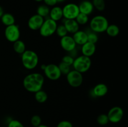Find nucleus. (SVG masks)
I'll return each mask as SVG.
<instances>
[{"label": "nucleus", "instance_id": "obj_1", "mask_svg": "<svg viewBox=\"0 0 128 127\" xmlns=\"http://www.w3.org/2000/svg\"><path fill=\"white\" fill-rule=\"evenodd\" d=\"M44 83V77L41 73H31L27 75L24 78L22 84L28 92L36 93L42 89Z\"/></svg>", "mask_w": 128, "mask_h": 127}, {"label": "nucleus", "instance_id": "obj_2", "mask_svg": "<svg viewBox=\"0 0 128 127\" xmlns=\"http://www.w3.org/2000/svg\"><path fill=\"white\" fill-rule=\"evenodd\" d=\"M21 62L25 68L28 70L34 69L39 63L38 55L32 50H26L21 54Z\"/></svg>", "mask_w": 128, "mask_h": 127}, {"label": "nucleus", "instance_id": "obj_3", "mask_svg": "<svg viewBox=\"0 0 128 127\" xmlns=\"http://www.w3.org/2000/svg\"><path fill=\"white\" fill-rule=\"evenodd\" d=\"M109 25L107 18L102 15H98L91 19L90 26L92 32L95 33H102L105 32Z\"/></svg>", "mask_w": 128, "mask_h": 127}, {"label": "nucleus", "instance_id": "obj_4", "mask_svg": "<svg viewBox=\"0 0 128 127\" xmlns=\"http://www.w3.org/2000/svg\"><path fill=\"white\" fill-rule=\"evenodd\" d=\"M72 65L75 70L81 73H85L91 67V60L90 57L81 55L74 59Z\"/></svg>", "mask_w": 128, "mask_h": 127}, {"label": "nucleus", "instance_id": "obj_5", "mask_svg": "<svg viewBox=\"0 0 128 127\" xmlns=\"http://www.w3.org/2000/svg\"><path fill=\"white\" fill-rule=\"evenodd\" d=\"M57 26L58 24L56 21H53L50 18L46 19L39 29L40 35L44 37L52 36L56 32Z\"/></svg>", "mask_w": 128, "mask_h": 127}, {"label": "nucleus", "instance_id": "obj_6", "mask_svg": "<svg viewBox=\"0 0 128 127\" xmlns=\"http://www.w3.org/2000/svg\"><path fill=\"white\" fill-rule=\"evenodd\" d=\"M66 80L70 86L74 88L80 87L83 82V76L82 73L72 70L66 75Z\"/></svg>", "mask_w": 128, "mask_h": 127}, {"label": "nucleus", "instance_id": "obj_7", "mask_svg": "<svg viewBox=\"0 0 128 127\" xmlns=\"http://www.w3.org/2000/svg\"><path fill=\"white\" fill-rule=\"evenodd\" d=\"M43 71L46 77L51 80L55 81L60 79L62 75L58 65L54 64L46 65V67Z\"/></svg>", "mask_w": 128, "mask_h": 127}, {"label": "nucleus", "instance_id": "obj_8", "mask_svg": "<svg viewBox=\"0 0 128 127\" xmlns=\"http://www.w3.org/2000/svg\"><path fill=\"white\" fill-rule=\"evenodd\" d=\"M63 17L66 19H75L80 13L78 5L74 3H68L62 8Z\"/></svg>", "mask_w": 128, "mask_h": 127}, {"label": "nucleus", "instance_id": "obj_9", "mask_svg": "<svg viewBox=\"0 0 128 127\" xmlns=\"http://www.w3.org/2000/svg\"><path fill=\"white\" fill-rule=\"evenodd\" d=\"M20 30L19 26L16 24L6 26L4 30V36L7 41L13 43L15 41L20 39Z\"/></svg>", "mask_w": 128, "mask_h": 127}, {"label": "nucleus", "instance_id": "obj_10", "mask_svg": "<svg viewBox=\"0 0 128 127\" xmlns=\"http://www.w3.org/2000/svg\"><path fill=\"white\" fill-rule=\"evenodd\" d=\"M109 122L112 123H119L122 119L124 111L122 108L118 106L113 107L109 110L107 114Z\"/></svg>", "mask_w": 128, "mask_h": 127}, {"label": "nucleus", "instance_id": "obj_11", "mask_svg": "<svg viewBox=\"0 0 128 127\" xmlns=\"http://www.w3.org/2000/svg\"><path fill=\"white\" fill-rule=\"evenodd\" d=\"M60 45L62 49L69 52L74 51L76 47V44L72 37L69 35H66L61 37L60 40Z\"/></svg>", "mask_w": 128, "mask_h": 127}, {"label": "nucleus", "instance_id": "obj_12", "mask_svg": "<svg viewBox=\"0 0 128 127\" xmlns=\"http://www.w3.org/2000/svg\"><path fill=\"white\" fill-rule=\"evenodd\" d=\"M44 21V18L36 14L32 15L28 21V26L29 28L32 31H38L40 29L41 25Z\"/></svg>", "mask_w": 128, "mask_h": 127}, {"label": "nucleus", "instance_id": "obj_13", "mask_svg": "<svg viewBox=\"0 0 128 127\" xmlns=\"http://www.w3.org/2000/svg\"><path fill=\"white\" fill-rule=\"evenodd\" d=\"M96 47L95 44L91 43V42H86L81 46V53L82 55L87 57H91L96 52Z\"/></svg>", "mask_w": 128, "mask_h": 127}, {"label": "nucleus", "instance_id": "obj_14", "mask_svg": "<svg viewBox=\"0 0 128 127\" xmlns=\"http://www.w3.org/2000/svg\"><path fill=\"white\" fill-rule=\"evenodd\" d=\"M78 7L80 12L85 14L88 15V16L91 14L92 12V11H93L94 9L93 7V5H92V2L88 1V0L82 1L78 5Z\"/></svg>", "mask_w": 128, "mask_h": 127}, {"label": "nucleus", "instance_id": "obj_15", "mask_svg": "<svg viewBox=\"0 0 128 127\" xmlns=\"http://www.w3.org/2000/svg\"><path fill=\"white\" fill-rule=\"evenodd\" d=\"M72 38L76 42V45L82 46L88 42V33L83 31L78 30L77 32L73 34Z\"/></svg>", "mask_w": 128, "mask_h": 127}, {"label": "nucleus", "instance_id": "obj_16", "mask_svg": "<svg viewBox=\"0 0 128 127\" xmlns=\"http://www.w3.org/2000/svg\"><path fill=\"white\" fill-rule=\"evenodd\" d=\"M108 87L106 84L100 83L94 86L92 89V93L96 97H102L107 94Z\"/></svg>", "mask_w": 128, "mask_h": 127}, {"label": "nucleus", "instance_id": "obj_17", "mask_svg": "<svg viewBox=\"0 0 128 127\" xmlns=\"http://www.w3.org/2000/svg\"><path fill=\"white\" fill-rule=\"evenodd\" d=\"M63 25L66 27L68 32L74 34L77 32L80 28V25L78 24L75 19H64Z\"/></svg>", "mask_w": 128, "mask_h": 127}, {"label": "nucleus", "instance_id": "obj_18", "mask_svg": "<svg viewBox=\"0 0 128 127\" xmlns=\"http://www.w3.org/2000/svg\"><path fill=\"white\" fill-rule=\"evenodd\" d=\"M49 16L50 19L56 22L61 20L63 17L62 8L60 6H53V7L50 9Z\"/></svg>", "mask_w": 128, "mask_h": 127}, {"label": "nucleus", "instance_id": "obj_19", "mask_svg": "<svg viewBox=\"0 0 128 127\" xmlns=\"http://www.w3.org/2000/svg\"><path fill=\"white\" fill-rule=\"evenodd\" d=\"M1 21L4 26H9L15 24V18L11 13H4L1 16Z\"/></svg>", "mask_w": 128, "mask_h": 127}, {"label": "nucleus", "instance_id": "obj_20", "mask_svg": "<svg viewBox=\"0 0 128 127\" xmlns=\"http://www.w3.org/2000/svg\"><path fill=\"white\" fill-rule=\"evenodd\" d=\"M13 49L16 53L22 54L26 51V45L21 40L18 39L13 42Z\"/></svg>", "mask_w": 128, "mask_h": 127}, {"label": "nucleus", "instance_id": "obj_21", "mask_svg": "<svg viewBox=\"0 0 128 127\" xmlns=\"http://www.w3.org/2000/svg\"><path fill=\"white\" fill-rule=\"evenodd\" d=\"M120 27L116 24H109L106 31L108 35L110 37H116L120 34Z\"/></svg>", "mask_w": 128, "mask_h": 127}, {"label": "nucleus", "instance_id": "obj_22", "mask_svg": "<svg viewBox=\"0 0 128 127\" xmlns=\"http://www.w3.org/2000/svg\"><path fill=\"white\" fill-rule=\"evenodd\" d=\"M48 94L45 91L42 90V89L38 91L36 93H34V98L35 100L37 101L38 103H42L46 102L48 100Z\"/></svg>", "mask_w": 128, "mask_h": 127}, {"label": "nucleus", "instance_id": "obj_23", "mask_svg": "<svg viewBox=\"0 0 128 127\" xmlns=\"http://www.w3.org/2000/svg\"><path fill=\"white\" fill-rule=\"evenodd\" d=\"M50 9L49 7V6H46V4H41L40 6H39L38 7L37 10H36V12H37V14H38L39 16H41L43 18L47 17L48 16H49V14H50Z\"/></svg>", "mask_w": 128, "mask_h": 127}, {"label": "nucleus", "instance_id": "obj_24", "mask_svg": "<svg viewBox=\"0 0 128 127\" xmlns=\"http://www.w3.org/2000/svg\"><path fill=\"white\" fill-rule=\"evenodd\" d=\"M75 20L79 25H85L88 22L89 16L85 14L80 12L77 17H76Z\"/></svg>", "mask_w": 128, "mask_h": 127}, {"label": "nucleus", "instance_id": "obj_25", "mask_svg": "<svg viewBox=\"0 0 128 127\" xmlns=\"http://www.w3.org/2000/svg\"><path fill=\"white\" fill-rule=\"evenodd\" d=\"M92 5L94 8L96 9L99 11H102L104 10L106 4L104 0H92Z\"/></svg>", "mask_w": 128, "mask_h": 127}, {"label": "nucleus", "instance_id": "obj_26", "mask_svg": "<svg viewBox=\"0 0 128 127\" xmlns=\"http://www.w3.org/2000/svg\"><path fill=\"white\" fill-rule=\"evenodd\" d=\"M56 32V33L57 34L58 36L59 37H61V38L64 37V36H66V35H68V33L67 30H66V27H64V26L63 24L58 25V26H57V27H56V32Z\"/></svg>", "mask_w": 128, "mask_h": 127}, {"label": "nucleus", "instance_id": "obj_27", "mask_svg": "<svg viewBox=\"0 0 128 127\" xmlns=\"http://www.w3.org/2000/svg\"><path fill=\"white\" fill-rule=\"evenodd\" d=\"M97 120L98 123L100 125H106L108 123H109V119L108 115L106 114H100V115H98V117H97Z\"/></svg>", "mask_w": 128, "mask_h": 127}, {"label": "nucleus", "instance_id": "obj_28", "mask_svg": "<svg viewBox=\"0 0 128 127\" xmlns=\"http://www.w3.org/2000/svg\"><path fill=\"white\" fill-rule=\"evenodd\" d=\"M58 67L60 71H61V74L67 75L70 72V71L71 70V69H70V65H69L66 64L62 62H61V63L58 65Z\"/></svg>", "mask_w": 128, "mask_h": 127}, {"label": "nucleus", "instance_id": "obj_29", "mask_svg": "<svg viewBox=\"0 0 128 127\" xmlns=\"http://www.w3.org/2000/svg\"><path fill=\"white\" fill-rule=\"evenodd\" d=\"M98 41V36L97 34L94 32L88 34V42L96 44Z\"/></svg>", "mask_w": 128, "mask_h": 127}, {"label": "nucleus", "instance_id": "obj_30", "mask_svg": "<svg viewBox=\"0 0 128 127\" xmlns=\"http://www.w3.org/2000/svg\"><path fill=\"white\" fill-rule=\"evenodd\" d=\"M31 123L33 127H37L41 124V118L38 115H33L31 118Z\"/></svg>", "mask_w": 128, "mask_h": 127}, {"label": "nucleus", "instance_id": "obj_31", "mask_svg": "<svg viewBox=\"0 0 128 127\" xmlns=\"http://www.w3.org/2000/svg\"><path fill=\"white\" fill-rule=\"evenodd\" d=\"M8 127H24V126L18 120H11L8 123Z\"/></svg>", "mask_w": 128, "mask_h": 127}, {"label": "nucleus", "instance_id": "obj_32", "mask_svg": "<svg viewBox=\"0 0 128 127\" xmlns=\"http://www.w3.org/2000/svg\"><path fill=\"white\" fill-rule=\"evenodd\" d=\"M74 59L71 56H70V55H66V56H64L63 57H62V61H61V62H64V63L66 64L71 66L72 65Z\"/></svg>", "mask_w": 128, "mask_h": 127}, {"label": "nucleus", "instance_id": "obj_33", "mask_svg": "<svg viewBox=\"0 0 128 127\" xmlns=\"http://www.w3.org/2000/svg\"><path fill=\"white\" fill-rule=\"evenodd\" d=\"M57 127H73V125L70 121L62 120L59 122L57 125Z\"/></svg>", "mask_w": 128, "mask_h": 127}, {"label": "nucleus", "instance_id": "obj_34", "mask_svg": "<svg viewBox=\"0 0 128 127\" xmlns=\"http://www.w3.org/2000/svg\"><path fill=\"white\" fill-rule=\"evenodd\" d=\"M44 4L48 6H55L58 3L56 0H43Z\"/></svg>", "mask_w": 128, "mask_h": 127}, {"label": "nucleus", "instance_id": "obj_35", "mask_svg": "<svg viewBox=\"0 0 128 127\" xmlns=\"http://www.w3.org/2000/svg\"><path fill=\"white\" fill-rule=\"evenodd\" d=\"M3 14H4L3 9H2V7H1V6H0V19H1V16L3 15Z\"/></svg>", "mask_w": 128, "mask_h": 127}, {"label": "nucleus", "instance_id": "obj_36", "mask_svg": "<svg viewBox=\"0 0 128 127\" xmlns=\"http://www.w3.org/2000/svg\"><path fill=\"white\" fill-rule=\"evenodd\" d=\"M48 127V126H46V125H45L41 124L40 126H38V127Z\"/></svg>", "mask_w": 128, "mask_h": 127}, {"label": "nucleus", "instance_id": "obj_37", "mask_svg": "<svg viewBox=\"0 0 128 127\" xmlns=\"http://www.w3.org/2000/svg\"><path fill=\"white\" fill-rule=\"evenodd\" d=\"M45 67H46V65H41V69L43 70L44 69Z\"/></svg>", "mask_w": 128, "mask_h": 127}, {"label": "nucleus", "instance_id": "obj_38", "mask_svg": "<svg viewBox=\"0 0 128 127\" xmlns=\"http://www.w3.org/2000/svg\"><path fill=\"white\" fill-rule=\"evenodd\" d=\"M57 1V2H62V1H64V0H56Z\"/></svg>", "mask_w": 128, "mask_h": 127}, {"label": "nucleus", "instance_id": "obj_39", "mask_svg": "<svg viewBox=\"0 0 128 127\" xmlns=\"http://www.w3.org/2000/svg\"><path fill=\"white\" fill-rule=\"evenodd\" d=\"M34 1H37V2H41V1H42L43 0H34Z\"/></svg>", "mask_w": 128, "mask_h": 127}, {"label": "nucleus", "instance_id": "obj_40", "mask_svg": "<svg viewBox=\"0 0 128 127\" xmlns=\"http://www.w3.org/2000/svg\"></svg>", "mask_w": 128, "mask_h": 127}]
</instances>
